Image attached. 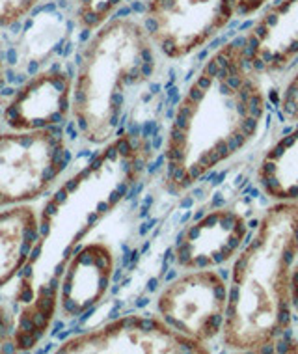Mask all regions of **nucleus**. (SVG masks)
<instances>
[{
	"label": "nucleus",
	"instance_id": "20",
	"mask_svg": "<svg viewBox=\"0 0 298 354\" xmlns=\"http://www.w3.org/2000/svg\"><path fill=\"white\" fill-rule=\"evenodd\" d=\"M268 4L270 0H235V12H237V17H252L254 13L261 12Z\"/></svg>",
	"mask_w": 298,
	"mask_h": 354
},
{
	"label": "nucleus",
	"instance_id": "15",
	"mask_svg": "<svg viewBox=\"0 0 298 354\" xmlns=\"http://www.w3.org/2000/svg\"><path fill=\"white\" fill-rule=\"evenodd\" d=\"M62 34H64V25L60 15H39L21 43L25 60L47 58L62 41Z\"/></svg>",
	"mask_w": 298,
	"mask_h": 354
},
{
	"label": "nucleus",
	"instance_id": "21",
	"mask_svg": "<svg viewBox=\"0 0 298 354\" xmlns=\"http://www.w3.org/2000/svg\"><path fill=\"white\" fill-rule=\"evenodd\" d=\"M291 302H292V313L298 315V259L292 267L291 274Z\"/></svg>",
	"mask_w": 298,
	"mask_h": 354
},
{
	"label": "nucleus",
	"instance_id": "19",
	"mask_svg": "<svg viewBox=\"0 0 298 354\" xmlns=\"http://www.w3.org/2000/svg\"><path fill=\"white\" fill-rule=\"evenodd\" d=\"M13 330H15V315L10 310V306L0 304V353H4L8 345H12Z\"/></svg>",
	"mask_w": 298,
	"mask_h": 354
},
{
	"label": "nucleus",
	"instance_id": "3",
	"mask_svg": "<svg viewBox=\"0 0 298 354\" xmlns=\"http://www.w3.org/2000/svg\"><path fill=\"white\" fill-rule=\"evenodd\" d=\"M146 25L133 17L106 21L80 53L73 79V116L80 136L103 146L116 136L134 90L151 79L157 56Z\"/></svg>",
	"mask_w": 298,
	"mask_h": 354
},
{
	"label": "nucleus",
	"instance_id": "2",
	"mask_svg": "<svg viewBox=\"0 0 298 354\" xmlns=\"http://www.w3.org/2000/svg\"><path fill=\"white\" fill-rule=\"evenodd\" d=\"M298 259V200L274 202L235 256L222 345L268 353L291 330V274Z\"/></svg>",
	"mask_w": 298,
	"mask_h": 354
},
{
	"label": "nucleus",
	"instance_id": "14",
	"mask_svg": "<svg viewBox=\"0 0 298 354\" xmlns=\"http://www.w3.org/2000/svg\"><path fill=\"white\" fill-rule=\"evenodd\" d=\"M58 289L60 281L55 278L49 283H41L36 293L26 300L15 321L12 351L26 353L41 342L55 319V313L58 312Z\"/></svg>",
	"mask_w": 298,
	"mask_h": 354
},
{
	"label": "nucleus",
	"instance_id": "5",
	"mask_svg": "<svg viewBox=\"0 0 298 354\" xmlns=\"http://www.w3.org/2000/svg\"><path fill=\"white\" fill-rule=\"evenodd\" d=\"M235 17V0H146L142 23L160 55L181 60L213 41Z\"/></svg>",
	"mask_w": 298,
	"mask_h": 354
},
{
	"label": "nucleus",
	"instance_id": "11",
	"mask_svg": "<svg viewBox=\"0 0 298 354\" xmlns=\"http://www.w3.org/2000/svg\"><path fill=\"white\" fill-rule=\"evenodd\" d=\"M116 270V254L103 241L80 246L69 257L58 289V312L64 319L80 317L106 297Z\"/></svg>",
	"mask_w": 298,
	"mask_h": 354
},
{
	"label": "nucleus",
	"instance_id": "12",
	"mask_svg": "<svg viewBox=\"0 0 298 354\" xmlns=\"http://www.w3.org/2000/svg\"><path fill=\"white\" fill-rule=\"evenodd\" d=\"M39 246V216L30 203L0 209V287L25 269Z\"/></svg>",
	"mask_w": 298,
	"mask_h": 354
},
{
	"label": "nucleus",
	"instance_id": "9",
	"mask_svg": "<svg viewBox=\"0 0 298 354\" xmlns=\"http://www.w3.org/2000/svg\"><path fill=\"white\" fill-rule=\"evenodd\" d=\"M73 77L60 68L39 71L13 93L2 112L12 131L58 127L71 116Z\"/></svg>",
	"mask_w": 298,
	"mask_h": 354
},
{
	"label": "nucleus",
	"instance_id": "8",
	"mask_svg": "<svg viewBox=\"0 0 298 354\" xmlns=\"http://www.w3.org/2000/svg\"><path fill=\"white\" fill-rule=\"evenodd\" d=\"M248 235V222L233 207H216L189 222L174 246L179 269H216L235 259Z\"/></svg>",
	"mask_w": 298,
	"mask_h": 354
},
{
	"label": "nucleus",
	"instance_id": "22",
	"mask_svg": "<svg viewBox=\"0 0 298 354\" xmlns=\"http://www.w3.org/2000/svg\"><path fill=\"white\" fill-rule=\"evenodd\" d=\"M4 86V60H2V55H0V88Z\"/></svg>",
	"mask_w": 298,
	"mask_h": 354
},
{
	"label": "nucleus",
	"instance_id": "10",
	"mask_svg": "<svg viewBox=\"0 0 298 354\" xmlns=\"http://www.w3.org/2000/svg\"><path fill=\"white\" fill-rule=\"evenodd\" d=\"M248 66L259 77L280 73L298 58V0H278L244 34Z\"/></svg>",
	"mask_w": 298,
	"mask_h": 354
},
{
	"label": "nucleus",
	"instance_id": "16",
	"mask_svg": "<svg viewBox=\"0 0 298 354\" xmlns=\"http://www.w3.org/2000/svg\"><path fill=\"white\" fill-rule=\"evenodd\" d=\"M77 25L84 32H95L110 21L123 0H73Z\"/></svg>",
	"mask_w": 298,
	"mask_h": 354
},
{
	"label": "nucleus",
	"instance_id": "7",
	"mask_svg": "<svg viewBox=\"0 0 298 354\" xmlns=\"http://www.w3.org/2000/svg\"><path fill=\"white\" fill-rule=\"evenodd\" d=\"M157 313L177 332L211 343L224 332L227 281L214 269L189 270L158 293Z\"/></svg>",
	"mask_w": 298,
	"mask_h": 354
},
{
	"label": "nucleus",
	"instance_id": "17",
	"mask_svg": "<svg viewBox=\"0 0 298 354\" xmlns=\"http://www.w3.org/2000/svg\"><path fill=\"white\" fill-rule=\"evenodd\" d=\"M37 4L39 0H0V28H8L19 23Z\"/></svg>",
	"mask_w": 298,
	"mask_h": 354
},
{
	"label": "nucleus",
	"instance_id": "1",
	"mask_svg": "<svg viewBox=\"0 0 298 354\" xmlns=\"http://www.w3.org/2000/svg\"><path fill=\"white\" fill-rule=\"evenodd\" d=\"M267 114L259 75L243 39L207 56L179 99L165 142L162 187L179 196L254 140Z\"/></svg>",
	"mask_w": 298,
	"mask_h": 354
},
{
	"label": "nucleus",
	"instance_id": "4",
	"mask_svg": "<svg viewBox=\"0 0 298 354\" xmlns=\"http://www.w3.org/2000/svg\"><path fill=\"white\" fill-rule=\"evenodd\" d=\"M67 160L60 129L0 133V209L41 198L60 179Z\"/></svg>",
	"mask_w": 298,
	"mask_h": 354
},
{
	"label": "nucleus",
	"instance_id": "13",
	"mask_svg": "<svg viewBox=\"0 0 298 354\" xmlns=\"http://www.w3.org/2000/svg\"><path fill=\"white\" fill-rule=\"evenodd\" d=\"M256 179L272 202L298 200V125L265 153Z\"/></svg>",
	"mask_w": 298,
	"mask_h": 354
},
{
	"label": "nucleus",
	"instance_id": "18",
	"mask_svg": "<svg viewBox=\"0 0 298 354\" xmlns=\"http://www.w3.org/2000/svg\"><path fill=\"white\" fill-rule=\"evenodd\" d=\"M280 112L287 122L298 123V68L281 90Z\"/></svg>",
	"mask_w": 298,
	"mask_h": 354
},
{
	"label": "nucleus",
	"instance_id": "6",
	"mask_svg": "<svg viewBox=\"0 0 298 354\" xmlns=\"http://www.w3.org/2000/svg\"><path fill=\"white\" fill-rule=\"evenodd\" d=\"M58 354H209L207 343L171 328L160 315L129 313L73 336L56 348Z\"/></svg>",
	"mask_w": 298,
	"mask_h": 354
}]
</instances>
